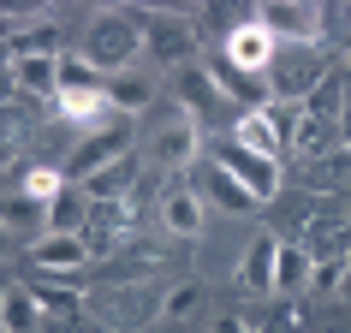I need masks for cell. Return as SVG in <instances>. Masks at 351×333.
Returning a JSON list of instances; mask_svg holds the SVG:
<instances>
[{"instance_id": "21", "label": "cell", "mask_w": 351, "mask_h": 333, "mask_svg": "<svg viewBox=\"0 0 351 333\" xmlns=\"http://www.w3.org/2000/svg\"><path fill=\"white\" fill-rule=\"evenodd\" d=\"M131 173H137V161H113V166H101V173H95V179H84V197H90V203H125L131 197Z\"/></svg>"}, {"instance_id": "5", "label": "cell", "mask_w": 351, "mask_h": 333, "mask_svg": "<svg viewBox=\"0 0 351 333\" xmlns=\"http://www.w3.org/2000/svg\"><path fill=\"white\" fill-rule=\"evenodd\" d=\"M167 95H173L179 113L197 119V125H208V119H221V113H226V90H221V77L208 72L203 60H191V66H179V72H167Z\"/></svg>"}, {"instance_id": "23", "label": "cell", "mask_w": 351, "mask_h": 333, "mask_svg": "<svg viewBox=\"0 0 351 333\" xmlns=\"http://www.w3.org/2000/svg\"><path fill=\"white\" fill-rule=\"evenodd\" d=\"M208 197H215L226 214H250V208H256V197H250V190H244L221 161H208Z\"/></svg>"}, {"instance_id": "17", "label": "cell", "mask_w": 351, "mask_h": 333, "mask_svg": "<svg viewBox=\"0 0 351 333\" xmlns=\"http://www.w3.org/2000/svg\"><path fill=\"white\" fill-rule=\"evenodd\" d=\"M108 101H113V113H143L149 101H155V72L149 66H131V72H119V77H108Z\"/></svg>"}, {"instance_id": "8", "label": "cell", "mask_w": 351, "mask_h": 333, "mask_svg": "<svg viewBox=\"0 0 351 333\" xmlns=\"http://www.w3.org/2000/svg\"><path fill=\"white\" fill-rule=\"evenodd\" d=\"M54 113L77 131V137H90V131H101L108 119H119L113 101H108V84H60L54 90Z\"/></svg>"}, {"instance_id": "32", "label": "cell", "mask_w": 351, "mask_h": 333, "mask_svg": "<svg viewBox=\"0 0 351 333\" xmlns=\"http://www.w3.org/2000/svg\"><path fill=\"white\" fill-rule=\"evenodd\" d=\"M6 250H12V232H6V226H0V262H6Z\"/></svg>"}, {"instance_id": "22", "label": "cell", "mask_w": 351, "mask_h": 333, "mask_svg": "<svg viewBox=\"0 0 351 333\" xmlns=\"http://www.w3.org/2000/svg\"><path fill=\"white\" fill-rule=\"evenodd\" d=\"M84 226H90V197L77 185H66L54 203H48V232H84Z\"/></svg>"}, {"instance_id": "9", "label": "cell", "mask_w": 351, "mask_h": 333, "mask_svg": "<svg viewBox=\"0 0 351 333\" xmlns=\"http://www.w3.org/2000/svg\"><path fill=\"white\" fill-rule=\"evenodd\" d=\"M197 155H203V125L185 119V113L149 137V161L161 166V173H185V166H197Z\"/></svg>"}, {"instance_id": "6", "label": "cell", "mask_w": 351, "mask_h": 333, "mask_svg": "<svg viewBox=\"0 0 351 333\" xmlns=\"http://www.w3.org/2000/svg\"><path fill=\"white\" fill-rule=\"evenodd\" d=\"M274 54H280V42L268 36V24H262L256 12H244V18L226 30V42H221V66H232V72H244V77H268Z\"/></svg>"}, {"instance_id": "15", "label": "cell", "mask_w": 351, "mask_h": 333, "mask_svg": "<svg viewBox=\"0 0 351 333\" xmlns=\"http://www.w3.org/2000/svg\"><path fill=\"white\" fill-rule=\"evenodd\" d=\"M274 250H280L274 232H256V238H250V250H244V262H239V286L244 292L274 297Z\"/></svg>"}, {"instance_id": "19", "label": "cell", "mask_w": 351, "mask_h": 333, "mask_svg": "<svg viewBox=\"0 0 351 333\" xmlns=\"http://www.w3.org/2000/svg\"><path fill=\"white\" fill-rule=\"evenodd\" d=\"M298 244L310 250V262H346L351 256V221L322 214V221H310V238H298Z\"/></svg>"}, {"instance_id": "13", "label": "cell", "mask_w": 351, "mask_h": 333, "mask_svg": "<svg viewBox=\"0 0 351 333\" xmlns=\"http://www.w3.org/2000/svg\"><path fill=\"white\" fill-rule=\"evenodd\" d=\"M203 221H208L203 190L173 185V190L161 197V232H173V238H203Z\"/></svg>"}, {"instance_id": "2", "label": "cell", "mask_w": 351, "mask_h": 333, "mask_svg": "<svg viewBox=\"0 0 351 333\" xmlns=\"http://www.w3.org/2000/svg\"><path fill=\"white\" fill-rule=\"evenodd\" d=\"M131 18L143 24V60L149 72L161 66V72H179L197 60V18L203 12H191V6H155V12H131Z\"/></svg>"}, {"instance_id": "25", "label": "cell", "mask_w": 351, "mask_h": 333, "mask_svg": "<svg viewBox=\"0 0 351 333\" xmlns=\"http://www.w3.org/2000/svg\"><path fill=\"white\" fill-rule=\"evenodd\" d=\"M19 54H66V48H60L54 24H24L19 36H12V48H6V60H19Z\"/></svg>"}, {"instance_id": "28", "label": "cell", "mask_w": 351, "mask_h": 333, "mask_svg": "<svg viewBox=\"0 0 351 333\" xmlns=\"http://www.w3.org/2000/svg\"><path fill=\"white\" fill-rule=\"evenodd\" d=\"M208 333H256V321H244V315H215Z\"/></svg>"}, {"instance_id": "24", "label": "cell", "mask_w": 351, "mask_h": 333, "mask_svg": "<svg viewBox=\"0 0 351 333\" xmlns=\"http://www.w3.org/2000/svg\"><path fill=\"white\" fill-rule=\"evenodd\" d=\"M203 310V286H197V280H179V286H173V292L161 297V328H179V321H191V315Z\"/></svg>"}, {"instance_id": "3", "label": "cell", "mask_w": 351, "mask_h": 333, "mask_svg": "<svg viewBox=\"0 0 351 333\" xmlns=\"http://www.w3.org/2000/svg\"><path fill=\"white\" fill-rule=\"evenodd\" d=\"M333 66H339V60H328L322 48H280L274 66H268V95H274V101H310Z\"/></svg>"}, {"instance_id": "26", "label": "cell", "mask_w": 351, "mask_h": 333, "mask_svg": "<svg viewBox=\"0 0 351 333\" xmlns=\"http://www.w3.org/2000/svg\"><path fill=\"white\" fill-rule=\"evenodd\" d=\"M12 190H24L30 203H42V208H48V203L60 197V190H66V173H60V166H30V173H24V179H19Z\"/></svg>"}, {"instance_id": "33", "label": "cell", "mask_w": 351, "mask_h": 333, "mask_svg": "<svg viewBox=\"0 0 351 333\" xmlns=\"http://www.w3.org/2000/svg\"><path fill=\"white\" fill-rule=\"evenodd\" d=\"M339 297H351V262H346V286H339Z\"/></svg>"}, {"instance_id": "20", "label": "cell", "mask_w": 351, "mask_h": 333, "mask_svg": "<svg viewBox=\"0 0 351 333\" xmlns=\"http://www.w3.org/2000/svg\"><path fill=\"white\" fill-rule=\"evenodd\" d=\"M310 250L304 244H286L280 238V250H274V297H298V292H310Z\"/></svg>"}, {"instance_id": "1", "label": "cell", "mask_w": 351, "mask_h": 333, "mask_svg": "<svg viewBox=\"0 0 351 333\" xmlns=\"http://www.w3.org/2000/svg\"><path fill=\"white\" fill-rule=\"evenodd\" d=\"M77 54L90 60L101 77H119L131 66H143V24L131 12H95L77 36Z\"/></svg>"}, {"instance_id": "11", "label": "cell", "mask_w": 351, "mask_h": 333, "mask_svg": "<svg viewBox=\"0 0 351 333\" xmlns=\"http://www.w3.org/2000/svg\"><path fill=\"white\" fill-rule=\"evenodd\" d=\"M215 161H221L226 173H232V179H239V185L256 197V203H274V197H280V161H274V155H250V149L226 143Z\"/></svg>"}, {"instance_id": "27", "label": "cell", "mask_w": 351, "mask_h": 333, "mask_svg": "<svg viewBox=\"0 0 351 333\" xmlns=\"http://www.w3.org/2000/svg\"><path fill=\"white\" fill-rule=\"evenodd\" d=\"M346 262H315V268H310V292L315 297H339V286H346Z\"/></svg>"}, {"instance_id": "7", "label": "cell", "mask_w": 351, "mask_h": 333, "mask_svg": "<svg viewBox=\"0 0 351 333\" xmlns=\"http://www.w3.org/2000/svg\"><path fill=\"white\" fill-rule=\"evenodd\" d=\"M256 18L268 24V36H274L280 48H322V30H328V6L292 0V6H256Z\"/></svg>"}, {"instance_id": "18", "label": "cell", "mask_w": 351, "mask_h": 333, "mask_svg": "<svg viewBox=\"0 0 351 333\" xmlns=\"http://www.w3.org/2000/svg\"><path fill=\"white\" fill-rule=\"evenodd\" d=\"M0 226H6L12 238H30V244H36L42 232H48V208L30 203L24 190H6V197H0Z\"/></svg>"}, {"instance_id": "30", "label": "cell", "mask_w": 351, "mask_h": 333, "mask_svg": "<svg viewBox=\"0 0 351 333\" xmlns=\"http://www.w3.org/2000/svg\"><path fill=\"white\" fill-rule=\"evenodd\" d=\"M42 333H90V321H84V315H66V321H48Z\"/></svg>"}, {"instance_id": "29", "label": "cell", "mask_w": 351, "mask_h": 333, "mask_svg": "<svg viewBox=\"0 0 351 333\" xmlns=\"http://www.w3.org/2000/svg\"><path fill=\"white\" fill-rule=\"evenodd\" d=\"M12 149H19V119H12V113H0V161H6Z\"/></svg>"}, {"instance_id": "12", "label": "cell", "mask_w": 351, "mask_h": 333, "mask_svg": "<svg viewBox=\"0 0 351 333\" xmlns=\"http://www.w3.org/2000/svg\"><path fill=\"white\" fill-rule=\"evenodd\" d=\"M48 328V310L42 297L24 286V280H6L0 286V333H42Z\"/></svg>"}, {"instance_id": "16", "label": "cell", "mask_w": 351, "mask_h": 333, "mask_svg": "<svg viewBox=\"0 0 351 333\" xmlns=\"http://www.w3.org/2000/svg\"><path fill=\"white\" fill-rule=\"evenodd\" d=\"M60 60H66V54H19V60H6V66H12V90L48 95V101H54V90H60Z\"/></svg>"}, {"instance_id": "10", "label": "cell", "mask_w": 351, "mask_h": 333, "mask_svg": "<svg viewBox=\"0 0 351 333\" xmlns=\"http://www.w3.org/2000/svg\"><path fill=\"white\" fill-rule=\"evenodd\" d=\"M90 244H84V232H42L36 244H30V268L36 274H60V280H72L90 268Z\"/></svg>"}, {"instance_id": "14", "label": "cell", "mask_w": 351, "mask_h": 333, "mask_svg": "<svg viewBox=\"0 0 351 333\" xmlns=\"http://www.w3.org/2000/svg\"><path fill=\"white\" fill-rule=\"evenodd\" d=\"M232 143L250 149V155H274V161H280L286 131H280V119H274L268 108H256V113H239V119H232Z\"/></svg>"}, {"instance_id": "31", "label": "cell", "mask_w": 351, "mask_h": 333, "mask_svg": "<svg viewBox=\"0 0 351 333\" xmlns=\"http://www.w3.org/2000/svg\"><path fill=\"white\" fill-rule=\"evenodd\" d=\"M6 95H12V66L0 60V101H6Z\"/></svg>"}, {"instance_id": "4", "label": "cell", "mask_w": 351, "mask_h": 333, "mask_svg": "<svg viewBox=\"0 0 351 333\" xmlns=\"http://www.w3.org/2000/svg\"><path fill=\"white\" fill-rule=\"evenodd\" d=\"M125 155H131V119L119 113V119H108L101 131H90V137H77L72 161L60 166V173H66V185H84V179H95L101 166L125 161Z\"/></svg>"}]
</instances>
